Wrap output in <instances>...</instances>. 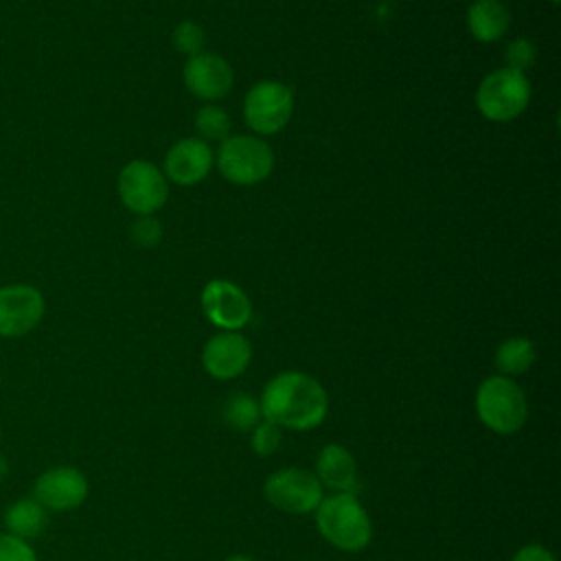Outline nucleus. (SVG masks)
I'll list each match as a JSON object with an SVG mask.
<instances>
[{
  "label": "nucleus",
  "instance_id": "f257e3e1",
  "mask_svg": "<svg viewBox=\"0 0 561 561\" xmlns=\"http://www.w3.org/2000/svg\"><path fill=\"white\" fill-rule=\"evenodd\" d=\"M259 405L263 419L280 430L307 432L327 419L329 397L316 377L302 370H283L265 383Z\"/></svg>",
  "mask_w": 561,
  "mask_h": 561
},
{
  "label": "nucleus",
  "instance_id": "f03ea898",
  "mask_svg": "<svg viewBox=\"0 0 561 561\" xmlns=\"http://www.w3.org/2000/svg\"><path fill=\"white\" fill-rule=\"evenodd\" d=\"M316 526L327 543L342 552H359L373 539V522L355 493L324 495L313 511Z\"/></svg>",
  "mask_w": 561,
  "mask_h": 561
},
{
  "label": "nucleus",
  "instance_id": "7ed1b4c3",
  "mask_svg": "<svg viewBox=\"0 0 561 561\" xmlns=\"http://www.w3.org/2000/svg\"><path fill=\"white\" fill-rule=\"evenodd\" d=\"M476 414L495 434H515L526 425L528 401L522 386L504 375L486 377L476 390Z\"/></svg>",
  "mask_w": 561,
  "mask_h": 561
},
{
  "label": "nucleus",
  "instance_id": "20e7f679",
  "mask_svg": "<svg viewBox=\"0 0 561 561\" xmlns=\"http://www.w3.org/2000/svg\"><path fill=\"white\" fill-rule=\"evenodd\" d=\"M530 101V83L524 72L508 66L489 72L476 92L478 110L484 118L506 123L517 118Z\"/></svg>",
  "mask_w": 561,
  "mask_h": 561
},
{
  "label": "nucleus",
  "instance_id": "39448f33",
  "mask_svg": "<svg viewBox=\"0 0 561 561\" xmlns=\"http://www.w3.org/2000/svg\"><path fill=\"white\" fill-rule=\"evenodd\" d=\"M272 167L274 153L256 136H228L217 151V169L232 184H256L272 173Z\"/></svg>",
  "mask_w": 561,
  "mask_h": 561
},
{
  "label": "nucleus",
  "instance_id": "423d86ee",
  "mask_svg": "<svg viewBox=\"0 0 561 561\" xmlns=\"http://www.w3.org/2000/svg\"><path fill=\"white\" fill-rule=\"evenodd\" d=\"M265 500L289 515H309L324 497V489L313 471L285 467L270 473L263 482Z\"/></svg>",
  "mask_w": 561,
  "mask_h": 561
},
{
  "label": "nucleus",
  "instance_id": "0eeeda50",
  "mask_svg": "<svg viewBox=\"0 0 561 561\" xmlns=\"http://www.w3.org/2000/svg\"><path fill=\"white\" fill-rule=\"evenodd\" d=\"M294 112V92L280 81L256 83L243 103V118L256 134L270 136L280 131Z\"/></svg>",
  "mask_w": 561,
  "mask_h": 561
},
{
  "label": "nucleus",
  "instance_id": "6e6552de",
  "mask_svg": "<svg viewBox=\"0 0 561 561\" xmlns=\"http://www.w3.org/2000/svg\"><path fill=\"white\" fill-rule=\"evenodd\" d=\"M118 195L131 213L151 215L164 206L169 186L153 162L131 160L118 173Z\"/></svg>",
  "mask_w": 561,
  "mask_h": 561
},
{
  "label": "nucleus",
  "instance_id": "1a4fd4ad",
  "mask_svg": "<svg viewBox=\"0 0 561 561\" xmlns=\"http://www.w3.org/2000/svg\"><path fill=\"white\" fill-rule=\"evenodd\" d=\"M44 296L37 287L15 283L0 287V335L22 337L44 318Z\"/></svg>",
  "mask_w": 561,
  "mask_h": 561
},
{
  "label": "nucleus",
  "instance_id": "9d476101",
  "mask_svg": "<svg viewBox=\"0 0 561 561\" xmlns=\"http://www.w3.org/2000/svg\"><path fill=\"white\" fill-rule=\"evenodd\" d=\"M204 316L221 331H239L252 318V305L245 291L224 278H215L202 289Z\"/></svg>",
  "mask_w": 561,
  "mask_h": 561
},
{
  "label": "nucleus",
  "instance_id": "9b49d317",
  "mask_svg": "<svg viewBox=\"0 0 561 561\" xmlns=\"http://www.w3.org/2000/svg\"><path fill=\"white\" fill-rule=\"evenodd\" d=\"M252 359V346L239 331H219L202 348V366L215 379H234L245 373Z\"/></svg>",
  "mask_w": 561,
  "mask_h": 561
},
{
  "label": "nucleus",
  "instance_id": "f8f14e48",
  "mask_svg": "<svg viewBox=\"0 0 561 561\" xmlns=\"http://www.w3.org/2000/svg\"><path fill=\"white\" fill-rule=\"evenodd\" d=\"M33 497L46 511H72L85 502L88 480L75 467H53L35 480Z\"/></svg>",
  "mask_w": 561,
  "mask_h": 561
},
{
  "label": "nucleus",
  "instance_id": "ddd939ff",
  "mask_svg": "<svg viewBox=\"0 0 561 561\" xmlns=\"http://www.w3.org/2000/svg\"><path fill=\"white\" fill-rule=\"evenodd\" d=\"M184 83L195 96L217 101L232 88V68L215 53H197L184 66Z\"/></svg>",
  "mask_w": 561,
  "mask_h": 561
},
{
  "label": "nucleus",
  "instance_id": "4468645a",
  "mask_svg": "<svg viewBox=\"0 0 561 561\" xmlns=\"http://www.w3.org/2000/svg\"><path fill=\"white\" fill-rule=\"evenodd\" d=\"M210 167L213 151L202 138H182L164 156V171L180 186L202 182L208 175Z\"/></svg>",
  "mask_w": 561,
  "mask_h": 561
},
{
  "label": "nucleus",
  "instance_id": "2eb2a0df",
  "mask_svg": "<svg viewBox=\"0 0 561 561\" xmlns=\"http://www.w3.org/2000/svg\"><path fill=\"white\" fill-rule=\"evenodd\" d=\"M313 473L322 489H331L333 493H353L357 486V462L353 454L340 443H329L318 451Z\"/></svg>",
  "mask_w": 561,
  "mask_h": 561
},
{
  "label": "nucleus",
  "instance_id": "dca6fc26",
  "mask_svg": "<svg viewBox=\"0 0 561 561\" xmlns=\"http://www.w3.org/2000/svg\"><path fill=\"white\" fill-rule=\"evenodd\" d=\"M511 24V13L500 0H476L467 11L469 33L480 42L500 39Z\"/></svg>",
  "mask_w": 561,
  "mask_h": 561
},
{
  "label": "nucleus",
  "instance_id": "f3484780",
  "mask_svg": "<svg viewBox=\"0 0 561 561\" xmlns=\"http://www.w3.org/2000/svg\"><path fill=\"white\" fill-rule=\"evenodd\" d=\"M4 524L9 535L18 539H35L46 530L48 511L35 497H22L7 508Z\"/></svg>",
  "mask_w": 561,
  "mask_h": 561
},
{
  "label": "nucleus",
  "instance_id": "a211bd4d",
  "mask_svg": "<svg viewBox=\"0 0 561 561\" xmlns=\"http://www.w3.org/2000/svg\"><path fill=\"white\" fill-rule=\"evenodd\" d=\"M535 357H537L535 344L528 337L515 335V337L504 340L497 346V351H495V366H497L500 375L513 379L515 375L526 373L535 364Z\"/></svg>",
  "mask_w": 561,
  "mask_h": 561
},
{
  "label": "nucleus",
  "instance_id": "6ab92c4d",
  "mask_svg": "<svg viewBox=\"0 0 561 561\" xmlns=\"http://www.w3.org/2000/svg\"><path fill=\"white\" fill-rule=\"evenodd\" d=\"M221 416L230 427H234L239 432H250L263 421L259 399H254L252 394H245V392L230 394L224 403Z\"/></svg>",
  "mask_w": 561,
  "mask_h": 561
},
{
  "label": "nucleus",
  "instance_id": "aec40b11",
  "mask_svg": "<svg viewBox=\"0 0 561 561\" xmlns=\"http://www.w3.org/2000/svg\"><path fill=\"white\" fill-rule=\"evenodd\" d=\"M195 127L202 140H226L230 131V116L219 105H204L195 116Z\"/></svg>",
  "mask_w": 561,
  "mask_h": 561
},
{
  "label": "nucleus",
  "instance_id": "412c9836",
  "mask_svg": "<svg viewBox=\"0 0 561 561\" xmlns=\"http://www.w3.org/2000/svg\"><path fill=\"white\" fill-rule=\"evenodd\" d=\"M280 440H283L280 427L263 419V421L252 430L250 445H252V451H254L256 456L267 458V456H272V454H276V451H278Z\"/></svg>",
  "mask_w": 561,
  "mask_h": 561
},
{
  "label": "nucleus",
  "instance_id": "4be33fe9",
  "mask_svg": "<svg viewBox=\"0 0 561 561\" xmlns=\"http://www.w3.org/2000/svg\"><path fill=\"white\" fill-rule=\"evenodd\" d=\"M171 39H173L175 50H180V53L193 57V55H197V53L202 50V46H204V31H202V26L195 24V22H182V24L175 26Z\"/></svg>",
  "mask_w": 561,
  "mask_h": 561
},
{
  "label": "nucleus",
  "instance_id": "5701e85b",
  "mask_svg": "<svg viewBox=\"0 0 561 561\" xmlns=\"http://www.w3.org/2000/svg\"><path fill=\"white\" fill-rule=\"evenodd\" d=\"M535 59H537V48L530 39H524V37L513 39L506 48V61H508V68L513 70L524 72L535 64Z\"/></svg>",
  "mask_w": 561,
  "mask_h": 561
},
{
  "label": "nucleus",
  "instance_id": "b1692460",
  "mask_svg": "<svg viewBox=\"0 0 561 561\" xmlns=\"http://www.w3.org/2000/svg\"><path fill=\"white\" fill-rule=\"evenodd\" d=\"M131 239L134 243L142 245V248H151L162 239V226L158 219H153L151 215H140L134 224H131Z\"/></svg>",
  "mask_w": 561,
  "mask_h": 561
},
{
  "label": "nucleus",
  "instance_id": "393cba45",
  "mask_svg": "<svg viewBox=\"0 0 561 561\" xmlns=\"http://www.w3.org/2000/svg\"><path fill=\"white\" fill-rule=\"evenodd\" d=\"M0 561H37V554L24 539L0 535Z\"/></svg>",
  "mask_w": 561,
  "mask_h": 561
},
{
  "label": "nucleus",
  "instance_id": "a878e982",
  "mask_svg": "<svg viewBox=\"0 0 561 561\" xmlns=\"http://www.w3.org/2000/svg\"><path fill=\"white\" fill-rule=\"evenodd\" d=\"M511 561H557V559H554V554H552L548 548H543L541 543H526V546H522V548L513 554Z\"/></svg>",
  "mask_w": 561,
  "mask_h": 561
},
{
  "label": "nucleus",
  "instance_id": "bb28decb",
  "mask_svg": "<svg viewBox=\"0 0 561 561\" xmlns=\"http://www.w3.org/2000/svg\"><path fill=\"white\" fill-rule=\"evenodd\" d=\"M224 561H254L250 554H230Z\"/></svg>",
  "mask_w": 561,
  "mask_h": 561
},
{
  "label": "nucleus",
  "instance_id": "cd10ccee",
  "mask_svg": "<svg viewBox=\"0 0 561 561\" xmlns=\"http://www.w3.org/2000/svg\"><path fill=\"white\" fill-rule=\"evenodd\" d=\"M552 2H559V0H552Z\"/></svg>",
  "mask_w": 561,
  "mask_h": 561
}]
</instances>
